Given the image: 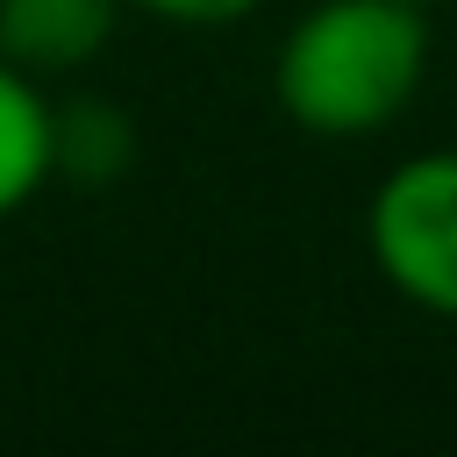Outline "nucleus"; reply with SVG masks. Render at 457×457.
<instances>
[{
    "mask_svg": "<svg viewBox=\"0 0 457 457\" xmlns=\"http://www.w3.org/2000/svg\"><path fill=\"white\" fill-rule=\"evenodd\" d=\"M421 79H428V7L407 0H314L271 57L278 114L321 143L393 129L414 107Z\"/></svg>",
    "mask_w": 457,
    "mask_h": 457,
    "instance_id": "f257e3e1",
    "label": "nucleus"
},
{
    "mask_svg": "<svg viewBox=\"0 0 457 457\" xmlns=\"http://www.w3.org/2000/svg\"><path fill=\"white\" fill-rule=\"evenodd\" d=\"M364 250L407 307L457 321V150H414L371 186Z\"/></svg>",
    "mask_w": 457,
    "mask_h": 457,
    "instance_id": "f03ea898",
    "label": "nucleus"
},
{
    "mask_svg": "<svg viewBox=\"0 0 457 457\" xmlns=\"http://www.w3.org/2000/svg\"><path fill=\"white\" fill-rule=\"evenodd\" d=\"M121 14V0H0V57L29 79H71L107 50Z\"/></svg>",
    "mask_w": 457,
    "mask_h": 457,
    "instance_id": "7ed1b4c3",
    "label": "nucleus"
},
{
    "mask_svg": "<svg viewBox=\"0 0 457 457\" xmlns=\"http://www.w3.org/2000/svg\"><path fill=\"white\" fill-rule=\"evenodd\" d=\"M57 179V107L43 79L0 57V221L21 214Z\"/></svg>",
    "mask_w": 457,
    "mask_h": 457,
    "instance_id": "20e7f679",
    "label": "nucleus"
},
{
    "mask_svg": "<svg viewBox=\"0 0 457 457\" xmlns=\"http://www.w3.org/2000/svg\"><path fill=\"white\" fill-rule=\"evenodd\" d=\"M121 164H129V121H121V107H107V100L57 107V171L64 179L100 186V179H121Z\"/></svg>",
    "mask_w": 457,
    "mask_h": 457,
    "instance_id": "39448f33",
    "label": "nucleus"
},
{
    "mask_svg": "<svg viewBox=\"0 0 457 457\" xmlns=\"http://www.w3.org/2000/svg\"><path fill=\"white\" fill-rule=\"evenodd\" d=\"M129 14H150V21H171V29H228V21H250L264 0H121Z\"/></svg>",
    "mask_w": 457,
    "mask_h": 457,
    "instance_id": "423d86ee",
    "label": "nucleus"
},
{
    "mask_svg": "<svg viewBox=\"0 0 457 457\" xmlns=\"http://www.w3.org/2000/svg\"><path fill=\"white\" fill-rule=\"evenodd\" d=\"M407 7H436V0H407Z\"/></svg>",
    "mask_w": 457,
    "mask_h": 457,
    "instance_id": "0eeeda50",
    "label": "nucleus"
}]
</instances>
